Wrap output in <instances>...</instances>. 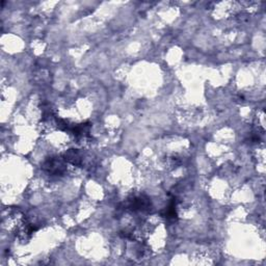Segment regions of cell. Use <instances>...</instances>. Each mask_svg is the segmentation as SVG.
<instances>
[{"label":"cell","instance_id":"6da1fadb","mask_svg":"<svg viewBox=\"0 0 266 266\" xmlns=\"http://www.w3.org/2000/svg\"><path fill=\"white\" fill-rule=\"evenodd\" d=\"M125 209L130 210L132 212H141V211H148L151 209V202L150 200L145 196H137L129 199L125 205Z\"/></svg>","mask_w":266,"mask_h":266},{"label":"cell","instance_id":"7a4b0ae2","mask_svg":"<svg viewBox=\"0 0 266 266\" xmlns=\"http://www.w3.org/2000/svg\"><path fill=\"white\" fill-rule=\"evenodd\" d=\"M65 162L64 158L50 157L44 162L43 170L50 175H62L66 171Z\"/></svg>","mask_w":266,"mask_h":266},{"label":"cell","instance_id":"3957f363","mask_svg":"<svg viewBox=\"0 0 266 266\" xmlns=\"http://www.w3.org/2000/svg\"><path fill=\"white\" fill-rule=\"evenodd\" d=\"M63 158L66 162L71 163L73 166H80L81 162H83L81 153L78 150H75V149L68 150L66 153L64 154Z\"/></svg>","mask_w":266,"mask_h":266}]
</instances>
